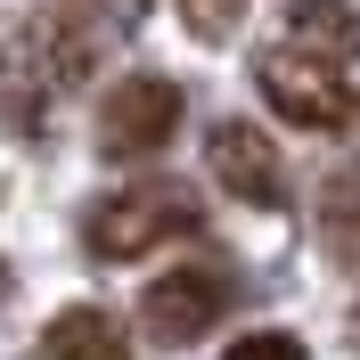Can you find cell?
<instances>
[{
    "instance_id": "cell-1",
    "label": "cell",
    "mask_w": 360,
    "mask_h": 360,
    "mask_svg": "<svg viewBox=\"0 0 360 360\" xmlns=\"http://www.w3.org/2000/svg\"><path fill=\"white\" fill-rule=\"evenodd\" d=\"M90 66H98L90 17H25L8 41H0V115H8L17 131H33Z\"/></svg>"
},
{
    "instance_id": "cell-2",
    "label": "cell",
    "mask_w": 360,
    "mask_h": 360,
    "mask_svg": "<svg viewBox=\"0 0 360 360\" xmlns=\"http://www.w3.org/2000/svg\"><path fill=\"white\" fill-rule=\"evenodd\" d=\"M197 229V188L188 180H131V188H115V197L90 205V254L98 262H139V254L172 246V238H188Z\"/></svg>"
},
{
    "instance_id": "cell-3",
    "label": "cell",
    "mask_w": 360,
    "mask_h": 360,
    "mask_svg": "<svg viewBox=\"0 0 360 360\" xmlns=\"http://www.w3.org/2000/svg\"><path fill=\"white\" fill-rule=\"evenodd\" d=\"M254 82H262L270 115H287L303 131H344V123H352L344 74L319 66V58H303V49H262V58H254Z\"/></svg>"
},
{
    "instance_id": "cell-4",
    "label": "cell",
    "mask_w": 360,
    "mask_h": 360,
    "mask_svg": "<svg viewBox=\"0 0 360 360\" xmlns=\"http://www.w3.org/2000/svg\"><path fill=\"white\" fill-rule=\"evenodd\" d=\"M180 131V90L164 74H131V82H115L98 98V139H107V156H156L164 139Z\"/></svg>"
},
{
    "instance_id": "cell-5",
    "label": "cell",
    "mask_w": 360,
    "mask_h": 360,
    "mask_svg": "<svg viewBox=\"0 0 360 360\" xmlns=\"http://www.w3.org/2000/svg\"><path fill=\"white\" fill-rule=\"evenodd\" d=\"M205 164H213V180H221L229 197L262 205V213H278V205H287V164H278V148H270L254 123H213Z\"/></svg>"
},
{
    "instance_id": "cell-6",
    "label": "cell",
    "mask_w": 360,
    "mask_h": 360,
    "mask_svg": "<svg viewBox=\"0 0 360 360\" xmlns=\"http://www.w3.org/2000/svg\"><path fill=\"white\" fill-rule=\"evenodd\" d=\"M221 311H229V287L213 278V270H164L156 287H148V336H156V344L205 336Z\"/></svg>"
},
{
    "instance_id": "cell-7",
    "label": "cell",
    "mask_w": 360,
    "mask_h": 360,
    "mask_svg": "<svg viewBox=\"0 0 360 360\" xmlns=\"http://www.w3.org/2000/svg\"><path fill=\"white\" fill-rule=\"evenodd\" d=\"M287 25H295V49L319 58V66H352L360 58V8L352 0H295Z\"/></svg>"
},
{
    "instance_id": "cell-8",
    "label": "cell",
    "mask_w": 360,
    "mask_h": 360,
    "mask_svg": "<svg viewBox=\"0 0 360 360\" xmlns=\"http://www.w3.org/2000/svg\"><path fill=\"white\" fill-rule=\"evenodd\" d=\"M41 352H49V360H131V336H123L107 311L74 303V311H58V319L41 328Z\"/></svg>"
},
{
    "instance_id": "cell-9",
    "label": "cell",
    "mask_w": 360,
    "mask_h": 360,
    "mask_svg": "<svg viewBox=\"0 0 360 360\" xmlns=\"http://www.w3.org/2000/svg\"><path fill=\"white\" fill-rule=\"evenodd\" d=\"M319 238H328L336 262L360 270V164H344V172L319 188Z\"/></svg>"
},
{
    "instance_id": "cell-10",
    "label": "cell",
    "mask_w": 360,
    "mask_h": 360,
    "mask_svg": "<svg viewBox=\"0 0 360 360\" xmlns=\"http://www.w3.org/2000/svg\"><path fill=\"white\" fill-rule=\"evenodd\" d=\"M180 8V25L197 33V41H229L238 25H246V0H172Z\"/></svg>"
},
{
    "instance_id": "cell-11",
    "label": "cell",
    "mask_w": 360,
    "mask_h": 360,
    "mask_svg": "<svg viewBox=\"0 0 360 360\" xmlns=\"http://www.w3.org/2000/svg\"><path fill=\"white\" fill-rule=\"evenodd\" d=\"M221 360H303V344H295L287 328H254V336H238Z\"/></svg>"
},
{
    "instance_id": "cell-12",
    "label": "cell",
    "mask_w": 360,
    "mask_h": 360,
    "mask_svg": "<svg viewBox=\"0 0 360 360\" xmlns=\"http://www.w3.org/2000/svg\"><path fill=\"white\" fill-rule=\"evenodd\" d=\"M0 295H8V262H0Z\"/></svg>"
},
{
    "instance_id": "cell-13",
    "label": "cell",
    "mask_w": 360,
    "mask_h": 360,
    "mask_svg": "<svg viewBox=\"0 0 360 360\" xmlns=\"http://www.w3.org/2000/svg\"><path fill=\"white\" fill-rule=\"evenodd\" d=\"M352 336H360V311H352Z\"/></svg>"
}]
</instances>
